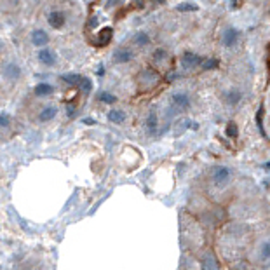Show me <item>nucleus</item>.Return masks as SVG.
<instances>
[{
	"instance_id": "30",
	"label": "nucleus",
	"mask_w": 270,
	"mask_h": 270,
	"mask_svg": "<svg viewBox=\"0 0 270 270\" xmlns=\"http://www.w3.org/2000/svg\"><path fill=\"white\" fill-rule=\"evenodd\" d=\"M3 49V42H2V38H0V51Z\"/></svg>"
},
{
	"instance_id": "17",
	"label": "nucleus",
	"mask_w": 270,
	"mask_h": 270,
	"mask_svg": "<svg viewBox=\"0 0 270 270\" xmlns=\"http://www.w3.org/2000/svg\"><path fill=\"white\" fill-rule=\"evenodd\" d=\"M218 267H220V264H218V260H216V257L213 253H206L204 257H202V269L215 270Z\"/></svg>"
},
{
	"instance_id": "12",
	"label": "nucleus",
	"mask_w": 270,
	"mask_h": 270,
	"mask_svg": "<svg viewBox=\"0 0 270 270\" xmlns=\"http://www.w3.org/2000/svg\"><path fill=\"white\" fill-rule=\"evenodd\" d=\"M56 87L52 86L51 82H37L33 87V94L37 96V98H47V96L54 94Z\"/></svg>"
},
{
	"instance_id": "26",
	"label": "nucleus",
	"mask_w": 270,
	"mask_h": 270,
	"mask_svg": "<svg viewBox=\"0 0 270 270\" xmlns=\"http://www.w3.org/2000/svg\"><path fill=\"white\" fill-rule=\"evenodd\" d=\"M225 134L229 138H237V136H239V127H237V124L236 122H229V124H227Z\"/></svg>"
},
{
	"instance_id": "10",
	"label": "nucleus",
	"mask_w": 270,
	"mask_h": 270,
	"mask_svg": "<svg viewBox=\"0 0 270 270\" xmlns=\"http://www.w3.org/2000/svg\"><path fill=\"white\" fill-rule=\"evenodd\" d=\"M159 79H161V75L154 68H143L140 73V84H143L147 87H154L159 82Z\"/></svg>"
},
{
	"instance_id": "25",
	"label": "nucleus",
	"mask_w": 270,
	"mask_h": 270,
	"mask_svg": "<svg viewBox=\"0 0 270 270\" xmlns=\"http://www.w3.org/2000/svg\"><path fill=\"white\" fill-rule=\"evenodd\" d=\"M77 86H79V89L82 91L84 94H89L91 89H92V82H91V79H87V77H82Z\"/></svg>"
},
{
	"instance_id": "18",
	"label": "nucleus",
	"mask_w": 270,
	"mask_h": 270,
	"mask_svg": "<svg viewBox=\"0 0 270 270\" xmlns=\"http://www.w3.org/2000/svg\"><path fill=\"white\" fill-rule=\"evenodd\" d=\"M112 37H113V30L110 26H105V28H101V30H99L96 40H98L99 45H105V44H108V42L112 40Z\"/></svg>"
},
{
	"instance_id": "27",
	"label": "nucleus",
	"mask_w": 270,
	"mask_h": 270,
	"mask_svg": "<svg viewBox=\"0 0 270 270\" xmlns=\"http://www.w3.org/2000/svg\"><path fill=\"white\" fill-rule=\"evenodd\" d=\"M10 124H12V119L9 113L0 112V129H7V127H10Z\"/></svg>"
},
{
	"instance_id": "19",
	"label": "nucleus",
	"mask_w": 270,
	"mask_h": 270,
	"mask_svg": "<svg viewBox=\"0 0 270 270\" xmlns=\"http://www.w3.org/2000/svg\"><path fill=\"white\" fill-rule=\"evenodd\" d=\"M59 79H61L65 84H68V86H77V84L80 82V79H82V75L77 72H66V73H63Z\"/></svg>"
},
{
	"instance_id": "22",
	"label": "nucleus",
	"mask_w": 270,
	"mask_h": 270,
	"mask_svg": "<svg viewBox=\"0 0 270 270\" xmlns=\"http://www.w3.org/2000/svg\"><path fill=\"white\" fill-rule=\"evenodd\" d=\"M220 66V61L216 58H204L201 63V68L202 70H215Z\"/></svg>"
},
{
	"instance_id": "3",
	"label": "nucleus",
	"mask_w": 270,
	"mask_h": 270,
	"mask_svg": "<svg viewBox=\"0 0 270 270\" xmlns=\"http://www.w3.org/2000/svg\"><path fill=\"white\" fill-rule=\"evenodd\" d=\"M37 59L40 65L44 66H54L56 63H58V54H56V51H52L51 47H38L37 51Z\"/></svg>"
},
{
	"instance_id": "14",
	"label": "nucleus",
	"mask_w": 270,
	"mask_h": 270,
	"mask_svg": "<svg viewBox=\"0 0 270 270\" xmlns=\"http://www.w3.org/2000/svg\"><path fill=\"white\" fill-rule=\"evenodd\" d=\"M106 119H108L112 124H122V122H126L127 113L124 112L122 108H112V110H108V113H106Z\"/></svg>"
},
{
	"instance_id": "20",
	"label": "nucleus",
	"mask_w": 270,
	"mask_h": 270,
	"mask_svg": "<svg viewBox=\"0 0 270 270\" xmlns=\"http://www.w3.org/2000/svg\"><path fill=\"white\" fill-rule=\"evenodd\" d=\"M117 99L119 98L113 92H106V91L98 92V101L105 103V105H113V103H117Z\"/></svg>"
},
{
	"instance_id": "13",
	"label": "nucleus",
	"mask_w": 270,
	"mask_h": 270,
	"mask_svg": "<svg viewBox=\"0 0 270 270\" xmlns=\"http://www.w3.org/2000/svg\"><path fill=\"white\" fill-rule=\"evenodd\" d=\"M145 126H147V131L148 134H152V136H155L159 131V115L155 110H150L147 115V120H145Z\"/></svg>"
},
{
	"instance_id": "24",
	"label": "nucleus",
	"mask_w": 270,
	"mask_h": 270,
	"mask_svg": "<svg viewBox=\"0 0 270 270\" xmlns=\"http://www.w3.org/2000/svg\"><path fill=\"white\" fill-rule=\"evenodd\" d=\"M197 9L199 7L190 2H183V3H178V5H176V10H178V12H195Z\"/></svg>"
},
{
	"instance_id": "23",
	"label": "nucleus",
	"mask_w": 270,
	"mask_h": 270,
	"mask_svg": "<svg viewBox=\"0 0 270 270\" xmlns=\"http://www.w3.org/2000/svg\"><path fill=\"white\" fill-rule=\"evenodd\" d=\"M260 260L262 262H269L270 260V241H265L260 246Z\"/></svg>"
},
{
	"instance_id": "4",
	"label": "nucleus",
	"mask_w": 270,
	"mask_h": 270,
	"mask_svg": "<svg viewBox=\"0 0 270 270\" xmlns=\"http://www.w3.org/2000/svg\"><path fill=\"white\" fill-rule=\"evenodd\" d=\"M202 59H204L202 56L187 51V52H183V54H181L180 65H181V68H183V70H195V68H199V66H201Z\"/></svg>"
},
{
	"instance_id": "15",
	"label": "nucleus",
	"mask_w": 270,
	"mask_h": 270,
	"mask_svg": "<svg viewBox=\"0 0 270 270\" xmlns=\"http://www.w3.org/2000/svg\"><path fill=\"white\" fill-rule=\"evenodd\" d=\"M243 101V92H241L239 89H229L225 92V103L227 105H230V106H236V105H239V103Z\"/></svg>"
},
{
	"instance_id": "6",
	"label": "nucleus",
	"mask_w": 270,
	"mask_h": 270,
	"mask_svg": "<svg viewBox=\"0 0 270 270\" xmlns=\"http://www.w3.org/2000/svg\"><path fill=\"white\" fill-rule=\"evenodd\" d=\"M171 105H173V108L180 110V112H185V110H188L192 106V99L187 92L178 91V92H173L171 94Z\"/></svg>"
},
{
	"instance_id": "2",
	"label": "nucleus",
	"mask_w": 270,
	"mask_h": 270,
	"mask_svg": "<svg viewBox=\"0 0 270 270\" xmlns=\"http://www.w3.org/2000/svg\"><path fill=\"white\" fill-rule=\"evenodd\" d=\"M230 178H232V171H230V168H227V166H216L211 173L213 183L218 185V187H225L230 181Z\"/></svg>"
},
{
	"instance_id": "9",
	"label": "nucleus",
	"mask_w": 270,
	"mask_h": 270,
	"mask_svg": "<svg viewBox=\"0 0 270 270\" xmlns=\"http://www.w3.org/2000/svg\"><path fill=\"white\" fill-rule=\"evenodd\" d=\"M47 23L52 30H61L66 24V14L63 10H51L47 14Z\"/></svg>"
},
{
	"instance_id": "16",
	"label": "nucleus",
	"mask_w": 270,
	"mask_h": 270,
	"mask_svg": "<svg viewBox=\"0 0 270 270\" xmlns=\"http://www.w3.org/2000/svg\"><path fill=\"white\" fill-rule=\"evenodd\" d=\"M150 42H152L150 35H148L147 31H143V30L136 31V33L133 35V44L136 45V47H147Z\"/></svg>"
},
{
	"instance_id": "29",
	"label": "nucleus",
	"mask_w": 270,
	"mask_h": 270,
	"mask_svg": "<svg viewBox=\"0 0 270 270\" xmlns=\"http://www.w3.org/2000/svg\"><path fill=\"white\" fill-rule=\"evenodd\" d=\"M82 122H84V124H89V126H94L96 120H94V119H91V117H87V119H84Z\"/></svg>"
},
{
	"instance_id": "8",
	"label": "nucleus",
	"mask_w": 270,
	"mask_h": 270,
	"mask_svg": "<svg viewBox=\"0 0 270 270\" xmlns=\"http://www.w3.org/2000/svg\"><path fill=\"white\" fill-rule=\"evenodd\" d=\"M30 40L35 47H45V45H49V42H51V37H49V33L44 28H35L30 35Z\"/></svg>"
},
{
	"instance_id": "7",
	"label": "nucleus",
	"mask_w": 270,
	"mask_h": 270,
	"mask_svg": "<svg viewBox=\"0 0 270 270\" xmlns=\"http://www.w3.org/2000/svg\"><path fill=\"white\" fill-rule=\"evenodd\" d=\"M241 38V30L236 26H229L223 30L222 33V44L225 45V47H234V45H237V42H239Z\"/></svg>"
},
{
	"instance_id": "21",
	"label": "nucleus",
	"mask_w": 270,
	"mask_h": 270,
	"mask_svg": "<svg viewBox=\"0 0 270 270\" xmlns=\"http://www.w3.org/2000/svg\"><path fill=\"white\" fill-rule=\"evenodd\" d=\"M168 59H169V54H168V51H166V49L159 47V49H155V51H154V61L157 63V65H164Z\"/></svg>"
},
{
	"instance_id": "5",
	"label": "nucleus",
	"mask_w": 270,
	"mask_h": 270,
	"mask_svg": "<svg viewBox=\"0 0 270 270\" xmlns=\"http://www.w3.org/2000/svg\"><path fill=\"white\" fill-rule=\"evenodd\" d=\"M134 58H136V54H134V51L131 47H119L115 49L112 54V59L115 65H127V63H131Z\"/></svg>"
},
{
	"instance_id": "1",
	"label": "nucleus",
	"mask_w": 270,
	"mask_h": 270,
	"mask_svg": "<svg viewBox=\"0 0 270 270\" xmlns=\"http://www.w3.org/2000/svg\"><path fill=\"white\" fill-rule=\"evenodd\" d=\"M0 72H2V77L7 82H17L23 77V66L16 61H7L2 65Z\"/></svg>"
},
{
	"instance_id": "11",
	"label": "nucleus",
	"mask_w": 270,
	"mask_h": 270,
	"mask_svg": "<svg viewBox=\"0 0 270 270\" xmlns=\"http://www.w3.org/2000/svg\"><path fill=\"white\" fill-rule=\"evenodd\" d=\"M56 115H58V108H56L54 105H47L38 112L37 120L42 124H47V122H51V120H54Z\"/></svg>"
},
{
	"instance_id": "28",
	"label": "nucleus",
	"mask_w": 270,
	"mask_h": 270,
	"mask_svg": "<svg viewBox=\"0 0 270 270\" xmlns=\"http://www.w3.org/2000/svg\"><path fill=\"white\" fill-rule=\"evenodd\" d=\"M262 117H264V106H262V108L258 110V113H257V119H258V127H260L262 134H264V136H265V131H264V124H262Z\"/></svg>"
}]
</instances>
